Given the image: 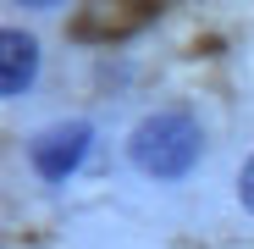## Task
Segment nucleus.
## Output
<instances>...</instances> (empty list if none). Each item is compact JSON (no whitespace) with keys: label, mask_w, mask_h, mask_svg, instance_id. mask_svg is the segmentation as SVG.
Listing matches in <instances>:
<instances>
[{"label":"nucleus","mask_w":254,"mask_h":249,"mask_svg":"<svg viewBox=\"0 0 254 249\" xmlns=\"http://www.w3.org/2000/svg\"><path fill=\"white\" fill-rule=\"evenodd\" d=\"M33 78H39V45H33V33L6 28V33H0V94H6V100L28 94Z\"/></svg>","instance_id":"7ed1b4c3"},{"label":"nucleus","mask_w":254,"mask_h":249,"mask_svg":"<svg viewBox=\"0 0 254 249\" xmlns=\"http://www.w3.org/2000/svg\"><path fill=\"white\" fill-rule=\"evenodd\" d=\"M127 155H133V166L144 177L155 183H177L188 177L199 155H204V128H199V116L183 111V105H166V111H149L133 139H127Z\"/></svg>","instance_id":"f257e3e1"},{"label":"nucleus","mask_w":254,"mask_h":249,"mask_svg":"<svg viewBox=\"0 0 254 249\" xmlns=\"http://www.w3.org/2000/svg\"><path fill=\"white\" fill-rule=\"evenodd\" d=\"M238 199H243L249 211H254V155L243 161V172H238Z\"/></svg>","instance_id":"20e7f679"},{"label":"nucleus","mask_w":254,"mask_h":249,"mask_svg":"<svg viewBox=\"0 0 254 249\" xmlns=\"http://www.w3.org/2000/svg\"><path fill=\"white\" fill-rule=\"evenodd\" d=\"M89 144H94V128H89V122H56V128L33 133L28 161H33V172L45 177V183H66L77 166H83Z\"/></svg>","instance_id":"f03ea898"}]
</instances>
